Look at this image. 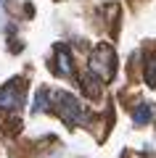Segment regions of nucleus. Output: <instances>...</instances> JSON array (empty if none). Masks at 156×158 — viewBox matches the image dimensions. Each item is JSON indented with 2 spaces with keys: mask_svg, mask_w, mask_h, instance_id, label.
<instances>
[{
  "mask_svg": "<svg viewBox=\"0 0 156 158\" xmlns=\"http://www.w3.org/2000/svg\"><path fill=\"white\" fill-rule=\"evenodd\" d=\"M53 111H56V116L61 118L66 127H77L79 121L85 118V111H82V103L77 100V98H72L69 92H53Z\"/></svg>",
  "mask_w": 156,
  "mask_h": 158,
  "instance_id": "nucleus-1",
  "label": "nucleus"
},
{
  "mask_svg": "<svg viewBox=\"0 0 156 158\" xmlns=\"http://www.w3.org/2000/svg\"><path fill=\"white\" fill-rule=\"evenodd\" d=\"M90 71L98 74L100 79H111L114 77V50L111 45H98L90 56Z\"/></svg>",
  "mask_w": 156,
  "mask_h": 158,
  "instance_id": "nucleus-2",
  "label": "nucleus"
},
{
  "mask_svg": "<svg viewBox=\"0 0 156 158\" xmlns=\"http://www.w3.org/2000/svg\"><path fill=\"white\" fill-rule=\"evenodd\" d=\"M56 74L58 77H72L74 74V61L66 53V48H61V45L56 48Z\"/></svg>",
  "mask_w": 156,
  "mask_h": 158,
  "instance_id": "nucleus-3",
  "label": "nucleus"
},
{
  "mask_svg": "<svg viewBox=\"0 0 156 158\" xmlns=\"http://www.w3.org/2000/svg\"><path fill=\"white\" fill-rule=\"evenodd\" d=\"M21 95H19L16 87H0V106L3 108H19Z\"/></svg>",
  "mask_w": 156,
  "mask_h": 158,
  "instance_id": "nucleus-4",
  "label": "nucleus"
},
{
  "mask_svg": "<svg viewBox=\"0 0 156 158\" xmlns=\"http://www.w3.org/2000/svg\"><path fill=\"white\" fill-rule=\"evenodd\" d=\"M151 116H154V106H151V103H140V106L132 111V121L138 127H145L151 121Z\"/></svg>",
  "mask_w": 156,
  "mask_h": 158,
  "instance_id": "nucleus-5",
  "label": "nucleus"
},
{
  "mask_svg": "<svg viewBox=\"0 0 156 158\" xmlns=\"http://www.w3.org/2000/svg\"><path fill=\"white\" fill-rule=\"evenodd\" d=\"M82 87H85V92H87L90 98H98V95H100V85H98V74H93V71H90L87 77L82 79Z\"/></svg>",
  "mask_w": 156,
  "mask_h": 158,
  "instance_id": "nucleus-6",
  "label": "nucleus"
},
{
  "mask_svg": "<svg viewBox=\"0 0 156 158\" xmlns=\"http://www.w3.org/2000/svg\"><path fill=\"white\" fill-rule=\"evenodd\" d=\"M143 77H145V82H148L151 87H156V53L145 61V71H143Z\"/></svg>",
  "mask_w": 156,
  "mask_h": 158,
  "instance_id": "nucleus-7",
  "label": "nucleus"
},
{
  "mask_svg": "<svg viewBox=\"0 0 156 158\" xmlns=\"http://www.w3.org/2000/svg\"><path fill=\"white\" fill-rule=\"evenodd\" d=\"M45 98H48V90H40V92H37V103H34V108H32L34 113H40V111H45V108H48Z\"/></svg>",
  "mask_w": 156,
  "mask_h": 158,
  "instance_id": "nucleus-8",
  "label": "nucleus"
}]
</instances>
